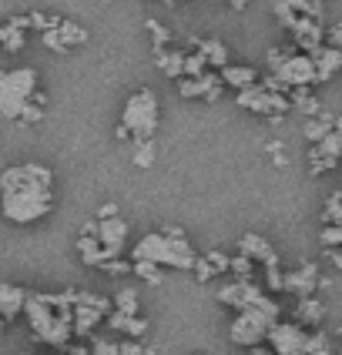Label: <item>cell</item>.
Returning <instances> with one entry per match:
<instances>
[{"mask_svg":"<svg viewBox=\"0 0 342 355\" xmlns=\"http://www.w3.org/2000/svg\"><path fill=\"white\" fill-rule=\"evenodd\" d=\"M54 208V175L44 164H14L0 175V211L14 225H31Z\"/></svg>","mask_w":342,"mask_h":355,"instance_id":"6da1fadb","label":"cell"},{"mask_svg":"<svg viewBox=\"0 0 342 355\" xmlns=\"http://www.w3.org/2000/svg\"><path fill=\"white\" fill-rule=\"evenodd\" d=\"M131 261H155V265H168V268H181V272H195V248L188 245V238L181 235V228H161V232H148L135 245Z\"/></svg>","mask_w":342,"mask_h":355,"instance_id":"7a4b0ae2","label":"cell"},{"mask_svg":"<svg viewBox=\"0 0 342 355\" xmlns=\"http://www.w3.org/2000/svg\"><path fill=\"white\" fill-rule=\"evenodd\" d=\"M34 94H37V71L34 67H17V71L0 74V118L20 121Z\"/></svg>","mask_w":342,"mask_h":355,"instance_id":"3957f363","label":"cell"},{"mask_svg":"<svg viewBox=\"0 0 342 355\" xmlns=\"http://www.w3.org/2000/svg\"><path fill=\"white\" fill-rule=\"evenodd\" d=\"M158 118L161 107L158 98L151 87H141L131 98L124 101V111H121V124H128V131L135 135V141H151L158 131Z\"/></svg>","mask_w":342,"mask_h":355,"instance_id":"277c9868","label":"cell"},{"mask_svg":"<svg viewBox=\"0 0 342 355\" xmlns=\"http://www.w3.org/2000/svg\"><path fill=\"white\" fill-rule=\"evenodd\" d=\"M241 111H248V114H259V118H268V121H282L289 111H292V101L289 94H272L265 84H255V87H248V91H239L235 94Z\"/></svg>","mask_w":342,"mask_h":355,"instance_id":"5b68a950","label":"cell"},{"mask_svg":"<svg viewBox=\"0 0 342 355\" xmlns=\"http://www.w3.org/2000/svg\"><path fill=\"white\" fill-rule=\"evenodd\" d=\"M272 325H275V318H268L265 312H259V309H245V312H239V318L232 322L228 336H232V342L241 345V349H255V345H262V342L268 338Z\"/></svg>","mask_w":342,"mask_h":355,"instance_id":"8992f818","label":"cell"},{"mask_svg":"<svg viewBox=\"0 0 342 355\" xmlns=\"http://www.w3.org/2000/svg\"><path fill=\"white\" fill-rule=\"evenodd\" d=\"M339 158H342V118L336 121L329 138L309 148V171L312 175H325V171H332L339 164Z\"/></svg>","mask_w":342,"mask_h":355,"instance_id":"52a82bcc","label":"cell"},{"mask_svg":"<svg viewBox=\"0 0 342 355\" xmlns=\"http://www.w3.org/2000/svg\"><path fill=\"white\" fill-rule=\"evenodd\" d=\"M305 338H309V332L299 322H275L265 342L272 345L275 355H305Z\"/></svg>","mask_w":342,"mask_h":355,"instance_id":"ba28073f","label":"cell"},{"mask_svg":"<svg viewBox=\"0 0 342 355\" xmlns=\"http://www.w3.org/2000/svg\"><path fill=\"white\" fill-rule=\"evenodd\" d=\"M219 302L221 305H232V309H239V312H245V309H255L262 298H265V288H262L259 282L252 278V282H228V285H221L219 292Z\"/></svg>","mask_w":342,"mask_h":355,"instance_id":"9c48e42d","label":"cell"},{"mask_svg":"<svg viewBox=\"0 0 342 355\" xmlns=\"http://www.w3.org/2000/svg\"><path fill=\"white\" fill-rule=\"evenodd\" d=\"M279 78L285 80L289 87H316V84H319V74H316V60H312V54L296 51L292 58L282 64Z\"/></svg>","mask_w":342,"mask_h":355,"instance_id":"30bf717a","label":"cell"},{"mask_svg":"<svg viewBox=\"0 0 342 355\" xmlns=\"http://www.w3.org/2000/svg\"><path fill=\"white\" fill-rule=\"evenodd\" d=\"M228 87L221 80L219 71H208L201 78H181L178 80V94L181 98H205V101H219Z\"/></svg>","mask_w":342,"mask_h":355,"instance_id":"8fae6325","label":"cell"},{"mask_svg":"<svg viewBox=\"0 0 342 355\" xmlns=\"http://www.w3.org/2000/svg\"><path fill=\"white\" fill-rule=\"evenodd\" d=\"M319 265L316 261H299L296 268H289L285 272V292H292V295L299 298H309L316 288H319Z\"/></svg>","mask_w":342,"mask_h":355,"instance_id":"7c38bea8","label":"cell"},{"mask_svg":"<svg viewBox=\"0 0 342 355\" xmlns=\"http://www.w3.org/2000/svg\"><path fill=\"white\" fill-rule=\"evenodd\" d=\"M289 34H292V44L299 47L302 54H312L316 47L325 44V27H322V20H316V17H299L289 27Z\"/></svg>","mask_w":342,"mask_h":355,"instance_id":"4fadbf2b","label":"cell"},{"mask_svg":"<svg viewBox=\"0 0 342 355\" xmlns=\"http://www.w3.org/2000/svg\"><path fill=\"white\" fill-rule=\"evenodd\" d=\"M98 238H101V245H104V252H108V261H111V258H121L124 245H128V221L121 215L98 221Z\"/></svg>","mask_w":342,"mask_h":355,"instance_id":"5bb4252c","label":"cell"},{"mask_svg":"<svg viewBox=\"0 0 342 355\" xmlns=\"http://www.w3.org/2000/svg\"><path fill=\"white\" fill-rule=\"evenodd\" d=\"M84 40H87V31L80 24H74V20H60L54 31H44V44L51 51H58V54L71 51L74 44H84Z\"/></svg>","mask_w":342,"mask_h":355,"instance_id":"9a60e30c","label":"cell"},{"mask_svg":"<svg viewBox=\"0 0 342 355\" xmlns=\"http://www.w3.org/2000/svg\"><path fill=\"white\" fill-rule=\"evenodd\" d=\"M239 252L241 255H248L252 261H259V265H279V255H275L272 241L255 235V232H245V235L239 238Z\"/></svg>","mask_w":342,"mask_h":355,"instance_id":"2e32d148","label":"cell"},{"mask_svg":"<svg viewBox=\"0 0 342 355\" xmlns=\"http://www.w3.org/2000/svg\"><path fill=\"white\" fill-rule=\"evenodd\" d=\"M188 51H201V58L208 60L212 71L228 67V47L219 37H188Z\"/></svg>","mask_w":342,"mask_h":355,"instance_id":"e0dca14e","label":"cell"},{"mask_svg":"<svg viewBox=\"0 0 342 355\" xmlns=\"http://www.w3.org/2000/svg\"><path fill=\"white\" fill-rule=\"evenodd\" d=\"M221 74V80H225V87L228 91H248V87H255L262 80V74L255 71V67H248V64H228V67H221L219 71Z\"/></svg>","mask_w":342,"mask_h":355,"instance_id":"ac0fdd59","label":"cell"},{"mask_svg":"<svg viewBox=\"0 0 342 355\" xmlns=\"http://www.w3.org/2000/svg\"><path fill=\"white\" fill-rule=\"evenodd\" d=\"M312 60H316V74H319V84L336 78V71H342V47H332V44H322L312 51Z\"/></svg>","mask_w":342,"mask_h":355,"instance_id":"d6986e66","label":"cell"},{"mask_svg":"<svg viewBox=\"0 0 342 355\" xmlns=\"http://www.w3.org/2000/svg\"><path fill=\"white\" fill-rule=\"evenodd\" d=\"M225 272H232V255H225V252H208V255H198V261H195V278L198 282H212V278L225 275Z\"/></svg>","mask_w":342,"mask_h":355,"instance_id":"ffe728a7","label":"cell"},{"mask_svg":"<svg viewBox=\"0 0 342 355\" xmlns=\"http://www.w3.org/2000/svg\"><path fill=\"white\" fill-rule=\"evenodd\" d=\"M24 305H27V292L17 288V285L0 282V318H3V322L17 318L20 312H24Z\"/></svg>","mask_w":342,"mask_h":355,"instance_id":"44dd1931","label":"cell"},{"mask_svg":"<svg viewBox=\"0 0 342 355\" xmlns=\"http://www.w3.org/2000/svg\"><path fill=\"white\" fill-rule=\"evenodd\" d=\"M155 64H158L161 74L181 80L185 78V51H175V47H161L155 51Z\"/></svg>","mask_w":342,"mask_h":355,"instance_id":"7402d4cb","label":"cell"},{"mask_svg":"<svg viewBox=\"0 0 342 355\" xmlns=\"http://www.w3.org/2000/svg\"><path fill=\"white\" fill-rule=\"evenodd\" d=\"M336 114H329V111H322V114H316V118H309L305 121V128H302V131H305V141H309V144H319V141H325L329 138V135H332V128H336Z\"/></svg>","mask_w":342,"mask_h":355,"instance_id":"603a6c76","label":"cell"},{"mask_svg":"<svg viewBox=\"0 0 342 355\" xmlns=\"http://www.w3.org/2000/svg\"><path fill=\"white\" fill-rule=\"evenodd\" d=\"M78 252H80V261H84V265H94V268H104V261H108V252H104V245H101L98 235H80Z\"/></svg>","mask_w":342,"mask_h":355,"instance_id":"cb8c5ba5","label":"cell"},{"mask_svg":"<svg viewBox=\"0 0 342 355\" xmlns=\"http://www.w3.org/2000/svg\"><path fill=\"white\" fill-rule=\"evenodd\" d=\"M108 325H111V329H118V332H124L128 338H141L144 332H148V318L124 315V312H111V315H108Z\"/></svg>","mask_w":342,"mask_h":355,"instance_id":"d4e9b609","label":"cell"},{"mask_svg":"<svg viewBox=\"0 0 342 355\" xmlns=\"http://www.w3.org/2000/svg\"><path fill=\"white\" fill-rule=\"evenodd\" d=\"M325 318V305H322L316 295L309 298H299V309H296V322H299L302 329L305 325H312V329H319V322Z\"/></svg>","mask_w":342,"mask_h":355,"instance_id":"484cf974","label":"cell"},{"mask_svg":"<svg viewBox=\"0 0 342 355\" xmlns=\"http://www.w3.org/2000/svg\"><path fill=\"white\" fill-rule=\"evenodd\" d=\"M289 101H292V107L302 111L305 118L322 114V104H319V98H316V91H312V87H292V91H289Z\"/></svg>","mask_w":342,"mask_h":355,"instance_id":"4316f807","label":"cell"},{"mask_svg":"<svg viewBox=\"0 0 342 355\" xmlns=\"http://www.w3.org/2000/svg\"><path fill=\"white\" fill-rule=\"evenodd\" d=\"M296 51H299L296 44H292V47H268V51H265V74H279L282 64L292 58Z\"/></svg>","mask_w":342,"mask_h":355,"instance_id":"83f0119b","label":"cell"},{"mask_svg":"<svg viewBox=\"0 0 342 355\" xmlns=\"http://www.w3.org/2000/svg\"><path fill=\"white\" fill-rule=\"evenodd\" d=\"M208 60L201 58V51H185V78H201L208 74Z\"/></svg>","mask_w":342,"mask_h":355,"instance_id":"f1b7e54d","label":"cell"},{"mask_svg":"<svg viewBox=\"0 0 342 355\" xmlns=\"http://www.w3.org/2000/svg\"><path fill=\"white\" fill-rule=\"evenodd\" d=\"M138 292L135 288H121L114 295V312H124V315H138Z\"/></svg>","mask_w":342,"mask_h":355,"instance_id":"f546056e","label":"cell"},{"mask_svg":"<svg viewBox=\"0 0 342 355\" xmlns=\"http://www.w3.org/2000/svg\"><path fill=\"white\" fill-rule=\"evenodd\" d=\"M305 355H332V342H329V336L325 332H309V338H305Z\"/></svg>","mask_w":342,"mask_h":355,"instance_id":"4dcf8cb0","label":"cell"},{"mask_svg":"<svg viewBox=\"0 0 342 355\" xmlns=\"http://www.w3.org/2000/svg\"><path fill=\"white\" fill-rule=\"evenodd\" d=\"M135 275L141 282H148V285H161L164 282V272H161V265H155V261H135Z\"/></svg>","mask_w":342,"mask_h":355,"instance_id":"1f68e13d","label":"cell"},{"mask_svg":"<svg viewBox=\"0 0 342 355\" xmlns=\"http://www.w3.org/2000/svg\"><path fill=\"white\" fill-rule=\"evenodd\" d=\"M232 275L239 278V282H252V278H255V261H252V258L248 255H232Z\"/></svg>","mask_w":342,"mask_h":355,"instance_id":"d6a6232c","label":"cell"},{"mask_svg":"<svg viewBox=\"0 0 342 355\" xmlns=\"http://www.w3.org/2000/svg\"><path fill=\"white\" fill-rule=\"evenodd\" d=\"M135 144H138V148H135V164H138V168H151V164H155V155H158V148H155V138L151 141H135Z\"/></svg>","mask_w":342,"mask_h":355,"instance_id":"836d02e7","label":"cell"},{"mask_svg":"<svg viewBox=\"0 0 342 355\" xmlns=\"http://www.w3.org/2000/svg\"><path fill=\"white\" fill-rule=\"evenodd\" d=\"M322 225H342V191L325 201V208H322Z\"/></svg>","mask_w":342,"mask_h":355,"instance_id":"e575fe53","label":"cell"},{"mask_svg":"<svg viewBox=\"0 0 342 355\" xmlns=\"http://www.w3.org/2000/svg\"><path fill=\"white\" fill-rule=\"evenodd\" d=\"M144 27H148V34H151V44H155V51L161 47H171V31L158 24V20H144Z\"/></svg>","mask_w":342,"mask_h":355,"instance_id":"d590c367","label":"cell"},{"mask_svg":"<svg viewBox=\"0 0 342 355\" xmlns=\"http://www.w3.org/2000/svg\"><path fill=\"white\" fill-rule=\"evenodd\" d=\"M289 7L296 14H302V17H316V20H322V10H325L322 0H289Z\"/></svg>","mask_w":342,"mask_h":355,"instance_id":"8d00e7d4","label":"cell"},{"mask_svg":"<svg viewBox=\"0 0 342 355\" xmlns=\"http://www.w3.org/2000/svg\"><path fill=\"white\" fill-rule=\"evenodd\" d=\"M265 288H268V292H285V272H282V261L279 265H265Z\"/></svg>","mask_w":342,"mask_h":355,"instance_id":"74e56055","label":"cell"},{"mask_svg":"<svg viewBox=\"0 0 342 355\" xmlns=\"http://www.w3.org/2000/svg\"><path fill=\"white\" fill-rule=\"evenodd\" d=\"M319 241L325 248H342V225H322Z\"/></svg>","mask_w":342,"mask_h":355,"instance_id":"f35d334b","label":"cell"},{"mask_svg":"<svg viewBox=\"0 0 342 355\" xmlns=\"http://www.w3.org/2000/svg\"><path fill=\"white\" fill-rule=\"evenodd\" d=\"M104 272H108V275H131V272H135V261L111 258V261H104Z\"/></svg>","mask_w":342,"mask_h":355,"instance_id":"ab89813d","label":"cell"},{"mask_svg":"<svg viewBox=\"0 0 342 355\" xmlns=\"http://www.w3.org/2000/svg\"><path fill=\"white\" fill-rule=\"evenodd\" d=\"M91 352H94V355H121V345H118V342H104V338H98Z\"/></svg>","mask_w":342,"mask_h":355,"instance_id":"60d3db41","label":"cell"},{"mask_svg":"<svg viewBox=\"0 0 342 355\" xmlns=\"http://www.w3.org/2000/svg\"><path fill=\"white\" fill-rule=\"evenodd\" d=\"M325 40H329L332 47H342V20H336V24L325 31Z\"/></svg>","mask_w":342,"mask_h":355,"instance_id":"b9f144b4","label":"cell"},{"mask_svg":"<svg viewBox=\"0 0 342 355\" xmlns=\"http://www.w3.org/2000/svg\"><path fill=\"white\" fill-rule=\"evenodd\" d=\"M268 155H272V161H275L279 168H285V148H282V141H272V144H268Z\"/></svg>","mask_w":342,"mask_h":355,"instance_id":"7bdbcfd3","label":"cell"},{"mask_svg":"<svg viewBox=\"0 0 342 355\" xmlns=\"http://www.w3.org/2000/svg\"><path fill=\"white\" fill-rule=\"evenodd\" d=\"M104 218H118V205L114 201H108V205L98 208V221H104Z\"/></svg>","mask_w":342,"mask_h":355,"instance_id":"ee69618b","label":"cell"},{"mask_svg":"<svg viewBox=\"0 0 342 355\" xmlns=\"http://www.w3.org/2000/svg\"><path fill=\"white\" fill-rule=\"evenodd\" d=\"M325 255H329V261L342 272V248H325Z\"/></svg>","mask_w":342,"mask_h":355,"instance_id":"f6af8a7d","label":"cell"},{"mask_svg":"<svg viewBox=\"0 0 342 355\" xmlns=\"http://www.w3.org/2000/svg\"><path fill=\"white\" fill-rule=\"evenodd\" d=\"M114 138L118 141H135V135L128 131V124H118V128H114Z\"/></svg>","mask_w":342,"mask_h":355,"instance_id":"bcb514c9","label":"cell"},{"mask_svg":"<svg viewBox=\"0 0 342 355\" xmlns=\"http://www.w3.org/2000/svg\"><path fill=\"white\" fill-rule=\"evenodd\" d=\"M248 3H252V0H228V7H235V10H245Z\"/></svg>","mask_w":342,"mask_h":355,"instance_id":"7dc6e473","label":"cell"},{"mask_svg":"<svg viewBox=\"0 0 342 355\" xmlns=\"http://www.w3.org/2000/svg\"><path fill=\"white\" fill-rule=\"evenodd\" d=\"M64 355H94L91 349H84V345H78V349H71V352H64Z\"/></svg>","mask_w":342,"mask_h":355,"instance_id":"c3c4849f","label":"cell"},{"mask_svg":"<svg viewBox=\"0 0 342 355\" xmlns=\"http://www.w3.org/2000/svg\"><path fill=\"white\" fill-rule=\"evenodd\" d=\"M3 325H7V322H3V318H0V332H3Z\"/></svg>","mask_w":342,"mask_h":355,"instance_id":"681fc988","label":"cell"},{"mask_svg":"<svg viewBox=\"0 0 342 355\" xmlns=\"http://www.w3.org/2000/svg\"><path fill=\"white\" fill-rule=\"evenodd\" d=\"M161 3H175V0H161Z\"/></svg>","mask_w":342,"mask_h":355,"instance_id":"f907efd6","label":"cell"},{"mask_svg":"<svg viewBox=\"0 0 342 355\" xmlns=\"http://www.w3.org/2000/svg\"><path fill=\"white\" fill-rule=\"evenodd\" d=\"M339 336H342V332H339Z\"/></svg>","mask_w":342,"mask_h":355,"instance_id":"816d5d0a","label":"cell"}]
</instances>
